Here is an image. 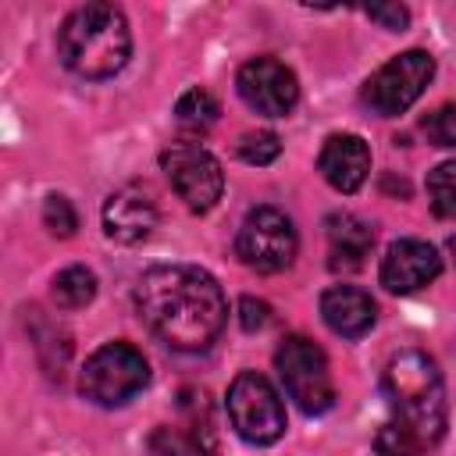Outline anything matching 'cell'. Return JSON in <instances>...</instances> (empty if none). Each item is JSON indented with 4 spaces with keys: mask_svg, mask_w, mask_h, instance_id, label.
<instances>
[{
    "mask_svg": "<svg viewBox=\"0 0 456 456\" xmlns=\"http://www.w3.org/2000/svg\"><path fill=\"white\" fill-rule=\"evenodd\" d=\"M135 314L164 346L200 353L221 335L228 299L210 271L196 264H157L135 281Z\"/></svg>",
    "mask_w": 456,
    "mask_h": 456,
    "instance_id": "1",
    "label": "cell"
},
{
    "mask_svg": "<svg viewBox=\"0 0 456 456\" xmlns=\"http://www.w3.org/2000/svg\"><path fill=\"white\" fill-rule=\"evenodd\" d=\"M381 392L392 410V424L424 452L442 442L449 424L445 381L438 363L424 349L395 353L381 370Z\"/></svg>",
    "mask_w": 456,
    "mask_h": 456,
    "instance_id": "2",
    "label": "cell"
},
{
    "mask_svg": "<svg viewBox=\"0 0 456 456\" xmlns=\"http://www.w3.org/2000/svg\"><path fill=\"white\" fill-rule=\"evenodd\" d=\"M57 53L78 78H110L132 57V28L114 4H82L57 28Z\"/></svg>",
    "mask_w": 456,
    "mask_h": 456,
    "instance_id": "3",
    "label": "cell"
},
{
    "mask_svg": "<svg viewBox=\"0 0 456 456\" xmlns=\"http://www.w3.org/2000/svg\"><path fill=\"white\" fill-rule=\"evenodd\" d=\"M150 381V363L132 342H103L82 367L78 388L96 406H125Z\"/></svg>",
    "mask_w": 456,
    "mask_h": 456,
    "instance_id": "4",
    "label": "cell"
},
{
    "mask_svg": "<svg viewBox=\"0 0 456 456\" xmlns=\"http://www.w3.org/2000/svg\"><path fill=\"white\" fill-rule=\"evenodd\" d=\"M278 378L289 392V399L303 413H328L335 406V381L328 370L324 349L306 335H285L274 349Z\"/></svg>",
    "mask_w": 456,
    "mask_h": 456,
    "instance_id": "5",
    "label": "cell"
},
{
    "mask_svg": "<svg viewBox=\"0 0 456 456\" xmlns=\"http://www.w3.org/2000/svg\"><path fill=\"white\" fill-rule=\"evenodd\" d=\"M228 420L249 445H274L285 435V403L256 370H239L228 385Z\"/></svg>",
    "mask_w": 456,
    "mask_h": 456,
    "instance_id": "6",
    "label": "cell"
},
{
    "mask_svg": "<svg viewBox=\"0 0 456 456\" xmlns=\"http://www.w3.org/2000/svg\"><path fill=\"white\" fill-rule=\"evenodd\" d=\"M296 249H299V239H296V228L285 217V210L267 207V203L246 210L239 232H235V256L246 267H253L260 274H278L296 260Z\"/></svg>",
    "mask_w": 456,
    "mask_h": 456,
    "instance_id": "7",
    "label": "cell"
},
{
    "mask_svg": "<svg viewBox=\"0 0 456 456\" xmlns=\"http://www.w3.org/2000/svg\"><path fill=\"white\" fill-rule=\"evenodd\" d=\"M435 75V57L428 50H406L395 53L392 61H385L367 82H363V103L378 114V118H395L406 114L420 93L428 89Z\"/></svg>",
    "mask_w": 456,
    "mask_h": 456,
    "instance_id": "8",
    "label": "cell"
},
{
    "mask_svg": "<svg viewBox=\"0 0 456 456\" xmlns=\"http://www.w3.org/2000/svg\"><path fill=\"white\" fill-rule=\"evenodd\" d=\"M160 167H164L171 189L178 192V200L192 214H207L217 207V200L224 192V171H221V160L207 146H200L192 139L171 142L160 153Z\"/></svg>",
    "mask_w": 456,
    "mask_h": 456,
    "instance_id": "9",
    "label": "cell"
},
{
    "mask_svg": "<svg viewBox=\"0 0 456 456\" xmlns=\"http://www.w3.org/2000/svg\"><path fill=\"white\" fill-rule=\"evenodd\" d=\"M235 89L242 103L264 118H289L299 103V82L278 57H249L235 75Z\"/></svg>",
    "mask_w": 456,
    "mask_h": 456,
    "instance_id": "10",
    "label": "cell"
},
{
    "mask_svg": "<svg viewBox=\"0 0 456 456\" xmlns=\"http://www.w3.org/2000/svg\"><path fill=\"white\" fill-rule=\"evenodd\" d=\"M438 274H442V256L424 239H395V242H388V249L381 256V267H378V281L392 296H410V292L431 285Z\"/></svg>",
    "mask_w": 456,
    "mask_h": 456,
    "instance_id": "11",
    "label": "cell"
},
{
    "mask_svg": "<svg viewBox=\"0 0 456 456\" xmlns=\"http://www.w3.org/2000/svg\"><path fill=\"white\" fill-rule=\"evenodd\" d=\"M157 228V203L142 185H121L103 203V232L121 246L150 239Z\"/></svg>",
    "mask_w": 456,
    "mask_h": 456,
    "instance_id": "12",
    "label": "cell"
},
{
    "mask_svg": "<svg viewBox=\"0 0 456 456\" xmlns=\"http://www.w3.org/2000/svg\"><path fill=\"white\" fill-rule=\"evenodd\" d=\"M317 171L321 178L335 189V192H356L367 175H370V146L353 135V132H335L324 139L321 157H317Z\"/></svg>",
    "mask_w": 456,
    "mask_h": 456,
    "instance_id": "13",
    "label": "cell"
},
{
    "mask_svg": "<svg viewBox=\"0 0 456 456\" xmlns=\"http://www.w3.org/2000/svg\"><path fill=\"white\" fill-rule=\"evenodd\" d=\"M185 406V420L182 424H160L153 428L146 449L150 456H214L217 452V438L207 417V403H182Z\"/></svg>",
    "mask_w": 456,
    "mask_h": 456,
    "instance_id": "14",
    "label": "cell"
},
{
    "mask_svg": "<svg viewBox=\"0 0 456 456\" xmlns=\"http://www.w3.org/2000/svg\"><path fill=\"white\" fill-rule=\"evenodd\" d=\"M321 317L335 335L363 338L378 321V306H374L370 292H363L356 285H331L321 292Z\"/></svg>",
    "mask_w": 456,
    "mask_h": 456,
    "instance_id": "15",
    "label": "cell"
},
{
    "mask_svg": "<svg viewBox=\"0 0 456 456\" xmlns=\"http://www.w3.org/2000/svg\"><path fill=\"white\" fill-rule=\"evenodd\" d=\"M328 228V264L331 271H356L370 256L374 228L356 214H331L324 221Z\"/></svg>",
    "mask_w": 456,
    "mask_h": 456,
    "instance_id": "16",
    "label": "cell"
},
{
    "mask_svg": "<svg viewBox=\"0 0 456 456\" xmlns=\"http://www.w3.org/2000/svg\"><path fill=\"white\" fill-rule=\"evenodd\" d=\"M217 114H221V107H217V100L207 93V89H185L182 96H178V103H175V121H178V128L182 132H189V135H203L214 121H217Z\"/></svg>",
    "mask_w": 456,
    "mask_h": 456,
    "instance_id": "17",
    "label": "cell"
},
{
    "mask_svg": "<svg viewBox=\"0 0 456 456\" xmlns=\"http://www.w3.org/2000/svg\"><path fill=\"white\" fill-rule=\"evenodd\" d=\"M96 296V274L82 264H71L64 267L57 278H53V303L61 310H78V306H89Z\"/></svg>",
    "mask_w": 456,
    "mask_h": 456,
    "instance_id": "18",
    "label": "cell"
},
{
    "mask_svg": "<svg viewBox=\"0 0 456 456\" xmlns=\"http://www.w3.org/2000/svg\"><path fill=\"white\" fill-rule=\"evenodd\" d=\"M428 200L438 217L456 221V160H442L428 171Z\"/></svg>",
    "mask_w": 456,
    "mask_h": 456,
    "instance_id": "19",
    "label": "cell"
},
{
    "mask_svg": "<svg viewBox=\"0 0 456 456\" xmlns=\"http://www.w3.org/2000/svg\"><path fill=\"white\" fill-rule=\"evenodd\" d=\"M43 228H46L50 235H57V239H71V235L78 232V214H75V207H71L68 196L50 192V196L43 200Z\"/></svg>",
    "mask_w": 456,
    "mask_h": 456,
    "instance_id": "20",
    "label": "cell"
},
{
    "mask_svg": "<svg viewBox=\"0 0 456 456\" xmlns=\"http://www.w3.org/2000/svg\"><path fill=\"white\" fill-rule=\"evenodd\" d=\"M278 153H281V139H278L274 132H267V128H260V132H246V135L239 139V157H242L246 164L264 167V164H274Z\"/></svg>",
    "mask_w": 456,
    "mask_h": 456,
    "instance_id": "21",
    "label": "cell"
},
{
    "mask_svg": "<svg viewBox=\"0 0 456 456\" xmlns=\"http://www.w3.org/2000/svg\"><path fill=\"white\" fill-rule=\"evenodd\" d=\"M424 135L431 146H442V150H456V103H442L435 107L424 121H420Z\"/></svg>",
    "mask_w": 456,
    "mask_h": 456,
    "instance_id": "22",
    "label": "cell"
},
{
    "mask_svg": "<svg viewBox=\"0 0 456 456\" xmlns=\"http://www.w3.org/2000/svg\"><path fill=\"white\" fill-rule=\"evenodd\" d=\"M374 452L378 456H420V449L395 428V424H385L374 438Z\"/></svg>",
    "mask_w": 456,
    "mask_h": 456,
    "instance_id": "23",
    "label": "cell"
},
{
    "mask_svg": "<svg viewBox=\"0 0 456 456\" xmlns=\"http://www.w3.org/2000/svg\"><path fill=\"white\" fill-rule=\"evenodd\" d=\"M239 324L246 331H264L271 324V306L264 299H253V296H242L239 299Z\"/></svg>",
    "mask_w": 456,
    "mask_h": 456,
    "instance_id": "24",
    "label": "cell"
},
{
    "mask_svg": "<svg viewBox=\"0 0 456 456\" xmlns=\"http://www.w3.org/2000/svg\"><path fill=\"white\" fill-rule=\"evenodd\" d=\"M367 18L388 32H403L410 25V11L403 4H374V7H367Z\"/></svg>",
    "mask_w": 456,
    "mask_h": 456,
    "instance_id": "25",
    "label": "cell"
},
{
    "mask_svg": "<svg viewBox=\"0 0 456 456\" xmlns=\"http://www.w3.org/2000/svg\"><path fill=\"white\" fill-rule=\"evenodd\" d=\"M449 253H452V260H456V235H449Z\"/></svg>",
    "mask_w": 456,
    "mask_h": 456,
    "instance_id": "26",
    "label": "cell"
}]
</instances>
